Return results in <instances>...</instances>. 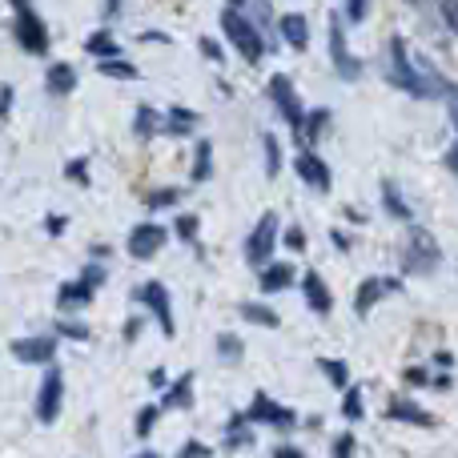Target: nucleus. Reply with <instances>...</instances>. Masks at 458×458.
<instances>
[{
  "label": "nucleus",
  "mask_w": 458,
  "mask_h": 458,
  "mask_svg": "<svg viewBox=\"0 0 458 458\" xmlns=\"http://www.w3.org/2000/svg\"><path fill=\"white\" fill-rule=\"evenodd\" d=\"M390 81H394L398 89H406V93H414V97H454L451 81L438 77L430 64L414 61L403 37H390Z\"/></svg>",
  "instance_id": "f257e3e1"
},
{
  "label": "nucleus",
  "mask_w": 458,
  "mask_h": 458,
  "mask_svg": "<svg viewBox=\"0 0 458 458\" xmlns=\"http://www.w3.org/2000/svg\"><path fill=\"white\" fill-rule=\"evenodd\" d=\"M403 269L406 274H430V269L438 266V258H443V250H438L435 233L430 229H411V233L403 237Z\"/></svg>",
  "instance_id": "f03ea898"
},
{
  "label": "nucleus",
  "mask_w": 458,
  "mask_h": 458,
  "mask_svg": "<svg viewBox=\"0 0 458 458\" xmlns=\"http://www.w3.org/2000/svg\"><path fill=\"white\" fill-rule=\"evenodd\" d=\"M222 29H225V37H229V45L237 48V53L245 56V61H261V53H266V40H261V32L253 29L250 21H245L237 8H225L222 13Z\"/></svg>",
  "instance_id": "7ed1b4c3"
},
{
  "label": "nucleus",
  "mask_w": 458,
  "mask_h": 458,
  "mask_svg": "<svg viewBox=\"0 0 458 458\" xmlns=\"http://www.w3.org/2000/svg\"><path fill=\"white\" fill-rule=\"evenodd\" d=\"M277 229H282V225H277L274 209L258 217L253 233L245 237V261H250V266H266V261H269V253H274V245H277Z\"/></svg>",
  "instance_id": "20e7f679"
},
{
  "label": "nucleus",
  "mask_w": 458,
  "mask_h": 458,
  "mask_svg": "<svg viewBox=\"0 0 458 458\" xmlns=\"http://www.w3.org/2000/svg\"><path fill=\"white\" fill-rule=\"evenodd\" d=\"M61 398H64V378H61L56 366H48L45 382H40V394H37V419L56 422V414H61Z\"/></svg>",
  "instance_id": "39448f33"
},
{
  "label": "nucleus",
  "mask_w": 458,
  "mask_h": 458,
  "mask_svg": "<svg viewBox=\"0 0 458 458\" xmlns=\"http://www.w3.org/2000/svg\"><path fill=\"white\" fill-rule=\"evenodd\" d=\"M16 40H21L24 53H45V48H48V29H45V21H40V16L32 13L29 4L16 13Z\"/></svg>",
  "instance_id": "423d86ee"
},
{
  "label": "nucleus",
  "mask_w": 458,
  "mask_h": 458,
  "mask_svg": "<svg viewBox=\"0 0 458 458\" xmlns=\"http://www.w3.org/2000/svg\"><path fill=\"white\" fill-rule=\"evenodd\" d=\"M269 97H274L277 113L290 121V129L298 133V129H301V117H306V113H301V101H298V93H293L290 77H274V81H269Z\"/></svg>",
  "instance_id": "0eeeda50"
},
{
  "label": "nucleus",
  "mask_w": 458,
  "mask_h": 458,
  "mask_svg": "<svg viewBox=\"0 0 458 458\" xmlns=\"http://www.w3.org/2000/svg\"><path fill=\"white\" fill-rule=\"evenodd\" d=\"M330 56H334V69H338L342 81H354L358 72H362V64L350 56L346 48V32H342V21L338 16H330Z\"/></svg>",
  "instance_id": "6e6552de"
},
{
  "label": "nucleus",
  "mask_w": 458,
  "mask_h": 458,
  "mask_svg": "<svg viewBox=\"0 0 458 458\" xmlns=\"http://www.w3.org/2000/svg\"><path fill=\"white\" fill-rule=\"evenodd\" d=\"M169 242V233L161 225H153V222H145V225H137L133 233H129V253H133L137 261H149L153 253L161 250V245Z\"/></svg>",
  "instance_id": "1a4fd4ad"
},
{
  "label": "nucleus",
  "mask_w": 458,
  "mask_h": 458,
  "mask_svg": "<svg viewBox=\"0 0 458 458\" xmlns=\"http://www.w3.org/2000/svg\"><path fill=\"white\" fill-rule=\"evenodd\" d=\"M398 285H403V282H398V277H366V282L358 285L354 310H358V314L366 318V314H370L374 306H378V298H386V293H394Z\"/></svg>",
  "instance_id": "9d476101"
},
{
  "label": "nucleus",
  "mask_w": 458,
  "mask_h": 458,
  "mask_svg": "<svg viewBox=\"0 0 458 458\" xmlns=\"http://www.w3.org/2000/svg\"><path fill=\"white\" fill-rule=\"evenodd\" d=\"M250 419L253 422H269V427H282V430H290L293 422V411H285L282 403H274V398H266V394H253V406H250Z\"/></svg>",
  "instance_id": "9b49d317"
},
{
  "label": "nucleus",
  "mask_w": 458,
  "mask_h": 458,
  "mask_svg": "<svg viewBox=\"0 0 458 458\" xmlns=\"http://www.w3.org/2000/svg\"><path fill=\"white\" fill-rule=\"evenodd\" d=\"M53 354H56V342L53 338H21V342H13V358H16V362L45 366V362H53Z\"/></svg>",
  "instance_id": "f8f14e48"
},
{
  "label": "nucleus",
  "mask_w": 458,
  "mask_h": 458,
  "mask_svg": "<svg viewBox=\"0 0 458 458\" xmlns=\"http://www.w3.org/2000/svg\"><path fill=\"white\" fill-rule=\"evenodd\" d=\"M141 301L153 310V318H157V326H161V330H165L169 338H174V330H177V326H174V310H169V293H165V285L149 282V285H145V290H141Z\"/></svg>",
  "instance_id": "ddd939ff"
},
{
  "label": "nucleus",
  "mask_w": 458,
  "mask_h": 458,
  "mask_svg": "<svg viewBox=\"0 0 458 458\" xmlns=\"http://www.w3.org/2000/svg\"><path fill=\"white\" fill-rule=\"evenodd\" d=\"M293 165H298V177H301V182H310L314 190H330V165H326L318 153H310V149L298 153V161H293Z\"/></svg>",
  "instance_id": "4468645a"
},
{
  "label": "nucleus",
  "mask_w": 458,
  "mask_h": 458,
  "mask_svg": "<svg viewBox=\"0 0 458 458\" xmlns=\"http://www.w3.org/2000/svg\"><path fill=\"white\" fill-rule=\"evenodd\" d=\"M386 419L394 422H411V427H435V414L422 411L419 403H411V398H394V403L386 406Z\"/></svg>",
  "instance_id": "2eb2a0df"
},
{
  "label": "nucleus",
  "mask_w": 458,
  "mask_h": 458,
  "mask_svg": "<svg viewBox=\"0 0 458 458\" xmlns=\"http://www.w3.org/2000/svg\"><path fill=\"white\" fill-rule=\"evenodd\" d=\"M301 293H306L310 310H314L318 318H326V314H330L334 298H330V290H326V282L314 274V269H310V274H301Z\"/></svg>",
  "instance_id": "dca6fc26"
},
{
  "label": "nucleus",
  "mask_w": 458,
  "mask_h": 458,
  "mask_svg": "<svg viewBox=\"0 0 458 458\" xmlns=\"http://www.w3.org/2000/svg\"><path fill=\"white\" fill-rule=\"evenodd\" d=\"M165 411H193V370H185L174 386L165 390Z\"/></svg>",
  "instance_id": "f3484780"
},
{
  "label": "nucleus",
  "mask_w": 458,
  "mask_h": 458,
  "mask_svg": "<svg viewBox=\"0 0 458 458\" xmlns=\"http://www.w3.org/2000/svg\"><path fill=\"white\" fill-rule=\"evenodd\" d=\"M293 266H285V261H274V266H266L261 269V277H258V285L266 293H282V290H290V282H293Z\"/></svg>",
  "instance_id": "a211bd4d"
},
{
  "label": "nucleus",
  "mask_w": 458,
  "mask_h": 458,
  "mask_svg": "<svg viewBox=\"0 0 458 458\" xmlns=\"http://www.w3.org/2000/svg\"><path fill=\"white\" fill-rule=\"evenodd\" d=\"M282 37H285V45L301 53V48L310 45V24H306V16H298V13L282 16Z\"/></svg>",
  "instance_id": "6ab92c4d"
},
{
  "label": "nucleus",
  "mask_w": 458,
  "mask_h": 458,
  "mask_svg": "<svg viewBox=\"0 0 458 458\" xmlns=\"http://www.w3.org/2000/svg\"><path fill=\"white\" fill-rule=\"evenodd\" d=\"M161 129H165V133H174V137H185V133H193V129H198V113H193V109H169L165 121H161Z\"/></svg>",
  "instance_id": "aec40b11"
},
{
  "label": "nucleus",
  "mask_w": 458,
  "mask_h": 458,
  "mask_svg": "<svg viewBox=\"0 0 458 458\" xmlns=\"http://www.w3.org/2000/svg\"><path fill=\"white\" fill-rule=\"evenodd\" d=\"M45 85L53 89L56 97L72 93V89H77V69H72V64H53V69H48V81H45Z\"/></svg>",
  "instance_id": "412c9836"
},
{
  "label": "nucleus",
  "mask_w": 458,
  "mask_h": 458,
  "mask_svg": "<svg viewBox=\"0 0 458 458\" xmlns=\"http://www.w3.org/2000/svg\"><path fill=\"white\" fill-rule=\"evenodd\" d=\"M89 298H93V285L69 282V285H61V293H56V306H61V310H72V306H85Z\"/></svg>",
  "instance_id": "4be33fe9"
},
{
  "label": "nucleus",
  "mask_w": 458,
  "mask_h": 458,
  "mask_svg": "<svg viewBox=\"0 0 458 458\" xmlns=\"http://www.w3.org/2000/svg\"><path fill=\"white\" fill-rule=\"evenodd\" d=\"M382 201H386V214L398 217V222H411V206H406V198L398 193L394 182H382Z\"/></svg>",
  "instance_id": "5701e85b"
},
{
  "label": "nucleus",
  "mask_w": 458,
  "mask_h": 458,
  "mask_svg": "<svg viewBox=\"0 0 458 458\" xmlns=\"http://www.w3.org/2000/svg\"><path fill=\"white\" fill-rule=\"evenodd\" d=\"M209 174H214V145L209 141H198V153H193V182H209Z\"/></svg>",
  "instance_id": "b1692460"
},
{
  "label": "nucleus",
  "mask_w": 458,
  "mask_h": 458,
  "mask_svg": "<svg viewBox=\"0 0 458 458\" xmlns=\"http://www.w3.org/2000/svg\"><path fill=\"white\" fill-rule=\"evenodd\" d=\"M237 310H242V318H245V322H253V326H266V330H277V322H282V318H277L274 310L258 306V301H245V306H237Z\"/></svg>",
  "instance_id": "393cba45"
},
{
  "label": "nucleus",
  "mask_w": 458,
  "mask_h": 458,
  "mask_svg": "<svg viewBox=\"0 0 458 458\" xmlns=\"http://www.w3.org/2000/svg\"><path fill=\"white\" fill-rule=\"evenodd\" d=\"M318 366H322V374H326V378H330L338 390L350 386V366L342 362V358H318Z\"/></svg>",
  "instance_id": "a878e982"
},
{
  "label": "nucleus",
  "mask_w": 458,
  "mask_h": 458,
  "mask_svg": "<svg viewBox=\"0 0 458 458\" xmlns=\"http://www.w3.org/2000/svg\"><path fill=\"white\" fill-rule=\"evenodd\" d=\"M85 48L97 56V61H105V56H117V53H121V48H117V40H113L109 32H93V37L85 40Z\"/></svg>",
  "instance_id": "bb28decb"
},
{
  "label": "nucleus",
  "mask_w": 458,
  "mask_h": 458,
  "mask_svg": "<svg viewBox=\"0 0 458 458\" xmlns=\"http://www.w3.org/2000/svg\"><path fill=\"white\" fill-rule=\"evenodd\" d=\"M250 443H253L250 427H245L242 419H229V427H225V446H229V451H237V446H250Z\"/></svg>",
  "instance_id": "cd10ccee"
},
{
  "label": "nucleus",
  "mask_w": 458,
  "mask_h": 458,
  "mask_svg": "<svg viewBox=\"0 0 458 458\" xmlns=\"http://www.w3.org/2000/svg\"><path fill=\"white\" fill-rule=\"evenodd\" d=\"M133 129H137V137H153L161 129V121H157V113L149 109V105H141L137 109V121H133Z\"/></svg>",
  "instance_id": "c85d7f7f"
},
{
  "label": "nucleus",
  "mask_w": 458,
  "mask_h": 458,
  "mask_svg": "<svg viewBox=\"0 0 458 458\" xmlns=\"http://www.w3.org/2000/svg\"><path fill=\"white\" fill-rule=\"evenodd\" d=\"M101 72L105 77H117V81H133L137 77V69L129 61H117V56H105L101 61Z\"/></svg>",
  "instance_id": "c756f323"
},
{
  "label": "nucleus",
  "mask_w": 458,
  "mask_h": 458,
  "mask_svg": "<svg viewBox=\"0 0 458 458\" xmlns=\"http://www.w3.org/2000/svg\"><path fill=\"white\" fill-rule=\"evenodd\" d=\"M342 414H346L350 422L362 419V390H358V386H346V403H342Z\"/></svg>",
  "instance_id": "7c9ffc66"
},
{
  "label": "nucleus",
  "mask_w": 458,
  "mask_h": 458,
  "mask_svg": "<svg viewBox=\"0 0 458 458\" xmlns=\"http://www.w3.org/2000/svg\"><path fill=\"white\" fill-rule=\"evenodd\" d=\"M217 354H222V362H237V358H242V342H237L233 334H222V338H217Z\"/></svg>",
  "instance_id": "2f4dec72"
},
{
  "label": "nucleus",
  "mask_w": 458,
  "mask_h": 458,
  "mask_svg": "<svg viewBox=\"0 0 458 458\" xmlns=\"http://www.w3.org/2000/svg\"><path fill=\"white\" fill-rule=\"evenodd\" d=\"M277 169H282V153H277V137L269 133L266 137V174L277 177Z\"/></svg>",
  "instance_id": "473e14b6"
},
{
  "label": "nucleus",
  "mask_w": 458,
  "mask_h": 458,
  "mask_svg": "<svg viewBox=\"0 0 458 458\" xmlns=\"http://www.w3.org/2000/svg\"><path fill=\"white\" fill-rule=\"evenodd\" d=\"M282 245H285V250H293V253H301V250H306V229H301V225H290V229L282 233Z\"/></svg>",
  "instance_id": "72a5a7b5"
},
{
  "label": "nucleus",
  "mask_w": 458,
  "mask_h": 458,
  "mask_svg": "<svg viewBox=\"0 0 458 458\" xmlns=\"http://www.w3.org/2000/svg\"><path fill=\"white\" fill-rule=\"evenodd\" d=\"M157 411H161V406H145V411L137 414V435H141V438L153 430V422H157Z\"/></svg>",
  "instance_id": "f704fd0d"
},
{
  "label": "nucleus",
  "mask_w": 458,
  "mask_h": 458,
  "mask_svg": "<svg viewBox=\"0 0 458 458\" xmlns=\"http://www.w3.org/2000/svg\"><path fill=\"white\" fill-rule=\"evenodd\" d=\"M64 177L77 182V185H89V165L85 161H69V165H64Z\"/></svg>",
  "instance_id": "c9c22d12"
},
{
  "label": "nucleus",
  "mask_w": 458,
  "mask_h": 458,
  "mask_svg": "<svg viewBox=\"0 0 458 458\" xmlns=\"http://www.w3.org/2000/svg\"><path fill=\"white\" fill-rule=\"evenodd\" d=\"M177 198H182L177 190H157V193H149V206H153V209H161V206H177Z\"/></svg>",
  "instance_id": "e433bc0d"
},
{
  "label": "nucleus",
  "mask_w": 458,
  "mask_h": 458,
  "mask_svg": "<svg viewBox=\"0 0 458 458\" xmlns=\"http://www.w3.org/2000/svg\"><path fill=\"white\" fill-rule=\"evenodd\" d=\"M56 330H61L64 338H77V342H85V338H89V326H81V322H61Z\"/></svg>",
  "instance_id": "4c0bfd02"
},
{
  "label": "nucleus",
  "mask_w": 458,
  "mask_h": 458,
  "mask_svg": "<svg viewBox=\"0 0 458 458\" xmlns=\"http://www.w3.org/2000/svg\"><path fill=\"white\" fill-rule=\"evenodd\" d=\"M366 13H370V0H346V16H350V21H366Z\"/></svg>",
  "instance_id": "58836bf2"
},
{
  "label": "nucleus",
  "mask_w": 458,
  "mask_h": 458,
  "mask_svg": "<svg viewBox=\"0 0 458 458\" xmlns=\"http://www.w3.org/2000/svg\"><path fill=\"white\" fill-rule=\"evenodd\" d=\"M177 458H214V451H209L206 443H185V446H182V454H177Z\"/></svg>",
  "instance_id": "ea45409f"
},
{
  "label": "nucleus",
  "mask_w": 458,
  "mask_h": 458,
  "mask_svg": "<svg viewBox=\"0 0 458 458\" xmlns=\"http://www.w3.org/2000/svg\"><path fill=\"white\" fill-rule=\"evenodd\" d=\"M81 282H85V285H93V290H97V285L105 282V269L93 261V266H85V274H81Z\"/></svg>",
  "instance_id": "a19ab883"
},
{
  "label": "nucleus",
  "mask_w": 458,
  "mask_h": 458,
  "mask_svg": "<svg viewBox=\"0 0 458 458\" xmlns=\"http://www.w3.org/2000/svg\"><path fill=\"white\" fill-rule=\"evenodd\" d=\"M354 454V435H338V443H334V458H350Z\"/></svg>",
  "instance_id": "79ce46f5"
},
{
  "label": "nucleus",
  "mask_w": 458,
  "mask_h": 458,
  "mask_svg": "<svg viewBox=\"0 0 458 458\" xmlns=\"http://www.w3.org/2000/svg\"><path fill=\"white\" fill-rule=\"evenodd\" d=\"M438 13H443V24H446V29H454V24H458V13H454V0H438Z\"/></svg>",
  "instance_id": "37998d69"
},
{
  "label": "nucleus",
  "mask_w": 458,
  "mask_h": 458,
  "mask_svg": "<svg viewBox=\"0 0 458 458\" xmlns=\"http://www.w3.org/2000/svg\"><path fill=\"white\" fill-rule=\"evenodd\" d=\"M406 382H411V386H430V374L419 370V366H411V370H406Z\"/></svg>",
  "instance_id": "c03bdc74"
},
{
  "label": "nucleus",
  "mask_w": 458,
  "mask_h": 458,
  "mask_svg": "<svg viewBox=\"0 0 458 458\" xmlns=\"http://www.w3.org/2000/svg\"><path fill=\"white\" fill-rule=\"evenodd\" d=\"M177 233H182L185 242H193V233H198V217H182V222H177Z\"/></svg>",
  "instance_id": "a18cd8bd"
},
{
  "label": "nucleus",
  "mask_w": 458,
  "mask_h": 458,
  "mask_svg": "<svg viewBox=\"0 0 458 458\" xmlns=\"http://www.w3.org/2000/svg\"><path fill=\"white\" fill-rule=\"evenodd\" d=\"M201 53H206L209 61H222V48H217L214 40H201Z\"/></svg>",
  "instance_id": "49530a36"
},
{
  "label": "nucleus",
  "mask_w": 458,
  "mask_h": 458,
  "mask_svg": "<svg viewBox=\"0 0 458 458\" xmlns=\"http://www.w3.org/2000/svg\"><path fill=\"white\" fill-rule=\"evenodd\" d=\"M8 101H13V89H8V85H0V117H4V113H8Z\"/></svg>",
  "instance_id": "de8ad7c7"
},
{
  "label": "nucleus",
  "mask_w": 458,
  "mask_h": 458,
  "mask_svg": "<svg viewBox=\"0 0 458 458\" xmlns=\"http://www.w3.org/2000/svg\"><path fill=\"white\" fill-rule=\"evenodd\" d=\"M274 458H306L298 451V446H282V451H274Z\"/></svg>",
  "instance_id": "09e8293b"
},
{
  "label": "nucleus",
  "mask_w": 458,
  "mask_h": 458,
  "mask_svg": "<svg viewBox=\"0 0 458 458\" xmlns=\"http://www.w3.org/2000/svg\"><path fill=\"white\" fill-rule=\"evenodd\" d=\"M137 458H161V454H153V451H145V454H137Z\"/></svg>",
  "instance_id": "8fccbe9b"
},
{
  "label": "nucleus",
  "mask_w": 458,
  "mask_h": 458,
  "mask_svg": "<svg viewBox=\"0 0 458 458\" xmlns=\"http://www.w3.org/2000/svg\"><path fill=\"white\" fill-rule=\"evenodd\" d=\"M13 4H16V8H24V4H29V0H13Z\"/></svg>",
  "instance_id": "3c124183"
},
{
  "label": "nucleus",
  "mask_w": 458,
  "mask_h": 458,
  "mask_svg": "<svg viewBox=\"0 0 458 458\" xmlns=\"http://www.w3.org/2000/svg\"><path fill=\"white\" fill-rule=\"evenodd\" d=\"M229 4H233V8H242V0H229Z\"/></svg>",
  "instance_id": "603ef678"
}]
</instances>
